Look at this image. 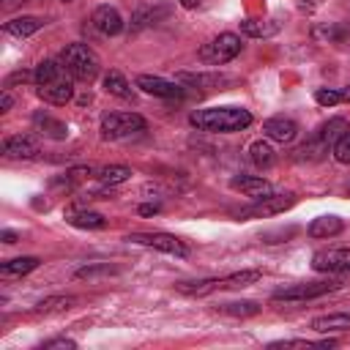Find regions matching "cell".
Instances as JSON below:
<instances>
[{"mask_svg": "<svg viewBox=\"0 0 350 350\" xmlns=\"http://www.w3.org/2000/svg\"><path fill=\"white\" fill-rule=\"evenodd\" d=\"M345 189H347V194H350V180H347V186H345Z\"/></svg>", "mask_w": 350, "mask_h": 350, "instance_id": "43", "label": "cell"}, {"mask_svg": "<svg viewBox=\"0 0 350 350\" xmlns=\"http://www.w3.org/2000/svg\"><path fill=\"white\" fill-rule=\"evenodd\" d=\"M14 107V96L8 90H3V98H0V112H8Z\"/></svg>", "mask_w": 350, "mask_h": 350, "instance_id": "38", "label": "cell"}, {"mask_svg": "<svg viewBox=\"0 0 350 350\" xmlns=\"http://www.w3.org/2000/svg\"><path fill=\"white\" fill-rule=\"evenodd\" d=\"M216 309L221 314H232V317H252L260 312V304L257 301H227V304H219Z\"/></svg>", "mask_w": 350, "mask_h": 350, "instance_id": "30", "label": "cell"}, {"mask_svg": "<svg viewBox=\"0 0 350 350\" xmlns=\"http://www.w3.org/2000/svg\"><path fill=\"white\" fill-rule=\"evenodd\" d=\"M241 38L235 33H219L216 38H211L208 44L200 46V60L208 63V66H224L230 60H235L241 55Z\"/></svg>", "mask_w": 350, "mask_h": 350, "instance_id": "4", "label": "cell"}, {"mask_svg": "<svg viewBox=\"0 0 350 350\" xmlns=\"http://www.w3.org/2000/svg\"><path fill=\"white\" fill-rule=\"evenodd\" d=\"M334 159L339 164H350V129L334 142Z\"/></svg>", "mask_w": 350, "mask_h": 350, "instance_id": "33", "label": "cell"}, {"mask_svg": "<svg viewBox=\"0 0 350 350\" xmlns=\"http://www.w3.org/2000/svg\"><path fill=\"white\" fill-rule=\"evenodd\" d=\"M345 230V221L339 219V216H317V219H312V224H309V235L312 238H334V235H339Z\"/></svg>", "mask_w": 350, "mask_h": 350, "instance_id": "20", "label": "cell"}, {"mask_svg": "<svg viewBox=\"0 0 350 350\" xmlns=\"http://www.w3.org/2000/svg\"><path fill=\"white\" fill-rule=\"evenodd\" d=\"M342 101H350V88H345V90H342Z\"/></svg>", "mask_w": 350, "mask_h": 350, "instance_id": "42", "label": "cell"}, {"mask_svg": "<svg viewBox=\"0 0 350 350\" xmlns=\"http://www.w3.org/2000/svg\"><path fill=\"white\" fill-rule=\"evenodd\" d=\"M93 178H96L98 183H104V186H118V183H123V180L131 178V167H126V164L96 167V170H93Z\"/></svg>", "mask_w": 350, "mask_h": 350, "instance_id": "19", "label": "cell"}, {"mask_svg": "<svg viewBox=\"0 0 350 350\" xmlns=\"http://www.w3.org/2000/svg\"><path fill=\"white\" fill-rule=\"evenodd\" d=\"M3 156L5 159H36L38 156V142L33 139V137H22V134H16V137H8V139H3Z\"/></svg>", "mask_w": 350, "mask_h": 350, "instance_id": "14", "label": "cell"}, {"mask_svg": "<svg viewBox=\"0 0 350 350\" xmlns=\"http://www.w3.org/2000/svg\"><path fill=\"white\" fill-rule=\"evenodd\" d=\"M68 71L63 68V63L60 60H41L38 66H36V85H49V82H55V79H60V77H66Z\"/></svg>", "mask_w": 350, "mask_h": 350, "instance_id": "29", "label": "cell"}, {"mask_svg": "<svg viewBox=\"0 0 350 350\" xmlns=\"http://www.w3.org/2000/svg\"><path fill=\"white\" fill-rule=\"evenodd\" d=\"M350 126H347V120L345 118H331V120H325L323 126H317V131H314V137L317 139H323L325 145H331L334 148V142L347 131Z\"/></svg>", "mask_w": 350, "mask_h": 350, "instance_id": "26", "label": "cell"}, {"mask_svg": "<svg viewBox=\"0 0 350 350\" xmlns=\"http://www.w3.org/2000/svg\"><path fill=\"white\" fill-rule=\"evenodd\" d=\"M115 268L112 265H107V262H101V265H85V268H79L77 271V279H90V276H98V273H112Z\"/></svg>", "mask_w": 350, "mask_h": 350, "instance_id": "35", "label": "cell"}, {"mask_svg": "<svg viewBox=\"0 0 350 350\" xmlns=\"http://www.w3.org/2000/svg\"><path fill=\"white\" fill-rule=\"evenodd\" d=\"M262 134L273 142H293L298 137V123L293 118H284V115H273L262 123Z\"/></svg>", "mask_w": 350, "mask_h": 350, "instance_id": "10", "label": "cell"}, {"mask_svg": "<svg viewBox=\"0 0 350 350\" xmlns=\"http://www.w3.org/2000/svg\"><path fill=\"white\" fill-rule=\"evenodd\" d=\"M328 150H334V148L325 145L323 139H317V137L312 134L304 145H298V148L293 150V159H295V161H320V159L328 156Z\"/></svg>", "mask_w": 350, "mask_h": 350, "instance_id": "18", "label": "cell"}, {"mask_svg": "<svg viewBox=\"0 0 350 350\" xmlns=\"http://www.w3.org/2000/svg\"><path fill=\"white\" fill-rule=\"evenodd\" d=\"M14 82H36V71H16L5 79V88H11Z\"/></svg>", "mask_w": 350, "mask_h": 350, "instance_id": "37", "label": "cell"}, {"mask_svg": "<svg viewBox=\"0 0 350 350\" xmlns=\"http://www.w3.org/2000/svg\"><path fill=\"white\" fill-rule=\"evenodd\" d=\"M33 129L41 134V137H49V139H66L68 137V126L57 118H52L49 112H36L33 115Z\"/></svg>", "mask_w": 350, "mask_h": 350, "instance_id": "15", "label": "cell"}, {"mask_svg": "<svg viewBox=\"0 0 350 350\" xmlns=\"http://www.w3.org/2000/svg\"><path fill=\"white\" fill-rule=\"evenodd\" d=\"M260 279H262L260 271H238V273L221 276L219 279V290H241V287H249V284H254Z\"/></svg>", "mask_w": 350, "mask_h": 350, "instance_id": "28", "label": "cell"}, {"mask_svg": "<svg viewBox=\"0 0 350 350\" xmlns=\"http://www.w3.org/2000/svg\"><path fill=\"white\" fill-rule=\"evenodd\" d=\"M44 25H46V19H41V16H14V19H8V22L3 25V30H5L8 36L27 38V36H33L36 30H41Z\"/></svg>", "mask_w": 350, "mask_h": 350, "instance_id": "16", "label": "cell"}, {"mask_svg": "<svg viewBox=\"0 0 350 350\" xmlns=\"http://www.w3.org/2000/svg\"><path fill=\"white\" fill-rule=\"evenodd\" d=\"M60 63H63V68H66L74 79H79V82H93V79L98 77V71H101L98 55H96L88 44H82V41L66 44L63 52H60Z\"/></svg>", "mask_w": 350, "mask_h": 350, "instance_id": "2", "label": "cell"}, {"mask_svg": "<svg viewBox=\"0 0 350 350\" xmlns=\"http://www.w3.org/2000/svg\"><path fill=\"white\" fill-rule=\"evenodd\" d=\"M312 268L317 273H342L350 271V249H323L312 257Z\"/></svg>", "mask_w": 350, "mask_h": 350, "instance_id": "8", "label": "cell"}, {"mask_svg": "<svg viewBox=\"0 0 350 350\" xmlns=\"http://www.w3.org/2000/svg\"><path fill=\"white\" fill-rule=\"evenodd\" d=\"M312 331H317V334H339V331H350V314H345V312L320 314V317L312 320Z\"/></svg>", "mask_w": 350, "mask_h": 350, "instance_id": "17", "label": "cell"}, {"mask_svg": "<svg viewBox=\"0 0 350 350\" xmlns=\"http://www.w3.org/2000/svg\"><path fill=\"white\" fill-rule=\"evenodd\" d=\"M36 93H38L41 101L55 104V107H63L66 101L74 98V85H71V79L60 77V79H55V82H49V85H38Z\"/></svg>", "mask_w": 350, "mask_h": 350, "instance_id": "13", "label": "cell"}, {"mask_svg": "<svg viewBox=\"0 0 350 350\" xmlns=\"http://www.w3.org/2000/svg\"><path fill=\"white\" fill-rule=\"evenodd\" d=\"M334 339L325 342H306V339H282V342H271L268 347H334Z\"/></svg>", "mask_w": 350, "mask_h": 350, "instance_id": "32", "label": "cell"}, {"mask_svg": "<svg viewBox=\"0 0 350 350\" xmlns=\"http://www.w3.org/2000/svg\"><path fill=\"white\" fill-rule=\"evenodd\" d=\"M60 3H71V0H60Z\"/></svg>", "mask_w": 350, "mask_h": 350, "instance_id": "44", "label": "cell"}, {"mask_svg": "<svg viewBox=\"0 0 350 350\" xmlns=\"http://www.w3.org/2000/svg\"><path fill=\"white\" fill-rule=\"evenodd\" d=\"M74 347H77L74 339H46L41 345V350H74Z\"/></svg>", "mask_w": 350, "mask_h": 350, "instance_id": "36", "label": "cell"}, {"mask_svg": "<svg viewBox=\"0 0 350 350\" xmlns=\"http://www.w3.org/2000/svg\"><path fill=\"white\" fill-rule=\"evenodd\" d=\"M180 3H183V5H186V8H194V5H200V3H202V0H180Z\"/></svg>", "mask_w": 350, "mask_h": 350, "instance_id": "41", "label": "cell"}, {"mask_svg": "<svg viewBox=\"0 0 350 350\" xmlns=\"http://www.w3.org/2000/svg\"><path fill=\"white\" fill-rule=\"evenodd\" d=\"M314 101H317L320 107H334V104H339V101H342V90H334V88H320V90L314 93Z\"/></svg>", "mask_w": 350, "mask_h": 350, "instance_id": "34", "label": "cell"}, {"mask_svg": "<svg viewBox=\"0 0 350 350\" xmlns=\"http://www.w3.org/2000/svg\"><path fill=\"white\" fill-rule=\"evenodd\" d=\"M249 159H252L254 167L268 170V167L276 164V150H273V145L268 139H257V142L249 145Z\"/></svg>", "mask_w": 350, "mask_h": 350, "instance_id": "21", "label": "cell"}, {"mask_svg": "<svg viewBox=\"0 0 350 350\" xmlns=\"http://www.w3.org/2000/svg\"><path fill=\"white\" fill-rule=\"evenodd\" d=\"M139 213H142V216H150V213H159V205H142V208H139Z\"/></svg>", "mask_w": 350, "mask_h": 350, "instance_id": "40", "label": "cell"}, {"mask_svg": "<svg viewBox=\"0 0 350 350\" xmlns=\"http://www.w3.org/2000/svg\"><path fill=\"white\" fill-rule=\"evenodd\" d=\"M134 85L142 90V93H150V96H159V98H180L183 96V88L172 79H164V77H150V74H139L134 79Z\"/></svg>", "mask_w": 350, "mask_h": 350, "instance_id": "9", "label": "cell"}, {"mask_svg": "<svg viewBox=\"0 0 350 350\" xmlns=\"http://www.w3.org/2000/svg\"><path fill=\"white\" fill-rule=\"evenodd\" d=\"M126 241L137 243V246H150L156 252H167V254H175V257L189 254V246L180 238L170 235V232H131V235H126Z\"/></svg>", "mask_w": 350, "mask_h": 350, "instance_id": "6", "label": "cell"}, {"mask_svg": "<svg viewBox=\"0 0 350 350\" xmlns=\"http://www.w3.org/2000/svg\"><path fill=\"white\" fill-rule=\"evenodd\" d=\"M180 82H189V85H221V82H230L227 77H208V74H178Z\"/></svg>", "mask_w": 350, "mask_h": 350, "instance_id": "31", "label": "cell"}, {"mask_svg": "<svg viewBox=\"0 0 350 350\" xmlns=\"http://www.w3.org/2000/svg\"><path fill=\"white\" fill-rule=\"evenodd\" d=\"M279 30V22L276 19H243L241 22V33L243 36H252V38H268Z\"/></svg>", "mask_w": 350, "mask_h": 350, "instance_id": "24", "label": "cell"}, {"mask_svg": "<svg viewBox=\"0 0 350 350\" xmlns=\"http://www.w3.org/2000/svg\"><path fill=\"white\" fill-rule=\"evenodd\" d=\"M139 131H145V118L137 112H107L101 118V139L107 142L126 139Z\"/></svg>", "mask_w": 350, "mask_h": 350, "instance_id": "3", "label": "cell"}, {"mask_svg": "<svg viewBox=\"0 0 350 350\" xmlns=\"http://www.w3.org/2000/svg\"><path fill=\"white\" fill-rule=\"evenodd\" d=\"M336 287H339V282H334V279L287 284V287H279V290L273 293V301H309V298L325 295V293H331V290H336Z\"/></svg>", "mask_w": 350, "mask_h": 350, "instance_id": "7", "label": "cell"}, {"mask_svg": "<svg viewBox=\"0 0 350 350\" xmlns=\"http://www.w3.org/2000/svg\"><path fill=\"white\" fill-rule=\"evenodd\" d=\"M230 186H232L235 191H241V194L252 197V200H262V197L276 194V189H273L265 178H257V175H238V178H232V180H230Z\"/></svg>", "mask_w": 350, "mask_h": 350, "instance_id": "12", "label": "cell"}, {"mask_svg": "<svg viewBox=\"0 0 350 350\" xmlns=\"http://www.w3.org/2000/svg\"><path fill=\"white\" fill-rule=\"evenodd\" d=\"M66 221L79 230H104L107 227V219L96 211H71V213H66Z\"/></svg>", "mask_w": 350, "mask_h": 350, "instance_id": "22", "label": "cell"}, {"mask_svg": "<svg viewBox=\"0 0 350 350\" xmlns=\"http://www.w3.org/2000/svg\"><path fill=\"white\" fill-rule=\"evenodd\" d=\"M104 90L109 96H118V98H134V88L126 82V77L120 71H109L104 74Z\"/></svg>", "mask_w": 350, "mask_h": 350, "instance_id": "27", "label": "cell"}, {"mask_svg": "<svg viewBox=\"0 0 350 350\" xmlns=\"http://www.w3.org/2000/svg\"><path fill=\"white\" fill-rule=\"evenodd\" d=\"M38 265H41V260L33 257V254H27V257H14V260H5V262L0 265V273H3V276H25V273L36 271Z\"/></svg>", "mask_w": 350, "mask_h": 350, "instance_id": "25", "label": "cell"}, {"mask_svg": "<svg viewBox=\"0 0 350 350\" xmlns=\"http://www.w3.org/2000/svg\"><path fill=\"white\" fill-rule=\"evenodd\" d=\"M90 22H93V27H96L101 36H118V33L123 30V16H120V11H118L115 5H98V8L93 11Z\"/></svg>", "mask_w": 350, "mask_h": 350, "instance_id": "11", "label": "cell"}, {"mask_svg": "<svg viewBox=\"0 0 350 350\" xmlns=\"http://www.w3.org/2000/svg\"><path fill=\"white\" fill-rule=\"evenodd\" d=\"M74 306H77V298L74 295H49L44 301H38L33 312L36 314H63V312H68Z\"/></svg>", "mask_w": 350, "mask_h": 350, "instance_id": "23", "label": "cell"}, {"mask_svg": "<svg viewBox=\"0 0 350 350\" xmlns=\"http://www.w3.org/2000/svg\"><path fill=\"white\" fill-rule=\"evenodd\" d=\"M293 205H295V194H293V191H282V194H271V197L254 200V205L241 208L235 216H238V219H265V216L284 213V211L293 208Z\"/></svg>", "mask_w": 350, "mask_h": 350, "instance_id": "5", "label": "cell"}, {"mask_svg": "<svg viewBox=\"0 0 350 350\" xmlns=\"http://www.w3.org/2000/svg\"><path fill=\"white\" fill-rule=\"evenodd\" d=\"M189 123L200 131H213V134H230L241 131L252 123V112L243 107H208L197 109L189 115Z\"/></svg>", "mask_w": 350, "mask_h": 350, "instance_id": "1", "label": "cell"}, {"mask_svg": "<svg viewBox=\"0 0 350 350\" xmlns=\"http://www.w3.org/2000/svg\"><path fill=\"white\" fill-rule=\"evenodd\" d=\"M0 238H3V243H16V241H19V235H16L14 230H3Z\"/></svg>", "mask_w": 350, "mask_h": 350, "instance_id": "39", "label": "cell"}]
</instances>
